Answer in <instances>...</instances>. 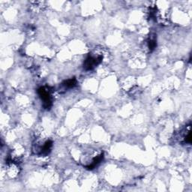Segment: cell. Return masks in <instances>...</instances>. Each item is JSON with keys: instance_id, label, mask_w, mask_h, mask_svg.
Returning a JSON list of instances; mask_svg holds the SVG:
<instances>
[{"instance_id": "3", "label": "cell", "mask_w": 192, "mask_h": 192, "mask_svg": "<svg viewBox=\"0 0 192 192\" xmlns=\"http://www.w3.org/2000/svg\"><path fill=\"white\" fill-rule=\"evenodd\" d=\"M103 159H104V155H103V154H101V155H100L97 156L96 159H93V162H92V164H90V165L87 166L86 168L89 169V170H93V169H94L95 167H97V166H98V164H99L100 163H101V161H102Z\"/></svg>"}, {"instance_id": "1", "label": "cell", "mask_w": 192, "mask_h": 192, "mask_svg": "<svg viewBox=\"0 0 192 192\" xmlns=\"http://www.w3.org/2000/svg\"><path fill=\"white\" fill-rule=\"evenodd\" d=\"M38 93L41 98V101H43V106L45 109H50L52 105V100L50 93V90L46 87H41L38 89Z\"/></svg>"}, {"instance_id": "5", "label": "cell", "mask_w": 192, "mask_h": 192, "mask_svg": "<svg viewBox=\"0 0 192 192\" xmlns=\"http://www.w3.org/2000/svg\"><path fill=\"white\" fill-rule=\"evenodd\" d=\"M62 85L67 89H72L77 85V80H76L75 78L68 79V80L64 81L63 83H62Z\"/></svg>"}, {"instance_id": "2", "label": "cell", "mask_w": 192, "mask_h": 192, "mask_svg": "<svg viewBox=\"0 0 192 192\" xmlns=\"http://www.w3.org/2000/svg\"><path fill=\"white\" fill-rule=\"evenodd\" d=\"M101 60H102V57L101 56L94 57V56H90L89 55L85 60L84 63H83V68L86 71L93 70L98 64L101 63Z\"/></svg>"}, {"instance_id": "4", "label": "cell", "mask_w": 192, "mask_h": 192, "mask_svg": "<svg viewBox=\"0 0 192 192\" xmlns=\"http://www.w3.org/2000/svg\"><path fill=\"white\" fill-rule=\"evenodd\" d=\"M53 143L51 140H48L46 143H44V145L43 146V147L41 148V155H47L48 153L51 152V147H52Z\"/></svg>"}, {"instance_id": "6", "label": "cell", "mask_w": 192, "mask_h": 192, "mask_svg": "<svg viewBox=\"0 0 192 192\" xmlns=\"http://www.w3.org/2000/svg\"><path fill=\"white\" fill-rule=\"evenodd\" d=\"M156 45H157V43H156L155 40V39H151L149 41V47L150 51H153V50L155 48Z\"/></svg>"}]
</instances>
